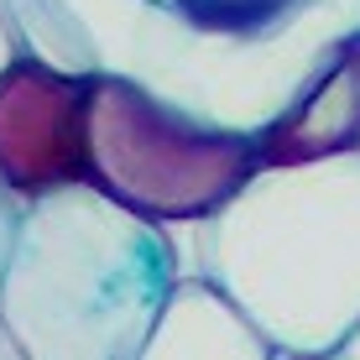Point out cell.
Wrapping results in <instances>:
<instances>
[{
	"label": "cell",
	"mask_w": 360,
	"mask_h": 360,
	"mask_svg": "<svg viewBox=\"0 0 360 360\" xmlns=\"http://www.w3.org/2000/svg\"><path fill=\"white\" fill-rule=\"evenodd\" d=\"M16 219H21V198L0 183V266H6L11 256V235H16Z\"/></svg>",
	"instance_id": "obj_9"
},
{
	"label": "cell",
	"mask_w": 360,
	"mask_h": 360,
	"mask_svg": "<svg viewBox=\"0 0 360 360\" xmlns=\"http://www.w3.org/2000/svg\"><path fill=\"white\" fill-rule=\"evenodd\" d=\"M0 360H21V350L11 345V334H6V329H0Z\"/></svg>",
	"instance_id": "obj_12"
},
{
	"label": "cell",
	"mask_w": 360,
	"mask_h": 360,
	"mask_svg": "<svg viewBox=\"0 0 360 360\" xmlns=\"http://www.w3.org/2000/svg\"><path fill=\"white\" fill-rule=\"evenodd\" d=\"M198 235V271L277 355L334 360L360 329V152L262 167Z\"/></svg>",
	"instance_id": "obj_1"
},
{
	"label": "cell",
	"mask_w": 360,
	"mask_h": 360,
	"mask_svg": "<svg viewBox=\"0 0 360 360\" xmlns=\"http://www.w3.org/2000/svg\"><path fill=\"white\" fill-rule=\"evenodd\" d=\"M277 360H314V355H277Z\"/></svg>",
	"instance_id": "obj_13"
},
{
	"label": "cell",
	"mask_w": 360,
	"mask_h": 360,
	"mask_svg": "<svg viewBox=\"0 0 360 360\" xmlns=\"http://www.w3.org/2000/svg\"><path fill=\"white\" fill-rule=\"evenodd\" d=\"M136 360H277L251 319L204 277H178Z\"/></svg>",
	"instance_id": "obj_7"
},
{
	"label": "cell",
	"mask_w": 360,
	"mask_h": 360,
	"mask_svg": "<svg viewBox=\"0 0 360 360\" xmlns=\"http://www.w3.org/2000/svg\"><path fill=\"white\" fill-rule=\"evenodd\" d=\"M334 360H360V329L350 334V340H345L340 345V355H334Z\"/></svg>",
	"instance_id": "obj_11"
},
{
	"label": "cell",
	"mask_w": 360,
	"mask_h": 360,
	"mask_svg": "<svg viewBox=\"0 0 360 360\" xmlns=\"http://www.w3.org/2000/svg\"><path fill=\"white\" fill-rule=\"evenodd\" d=\"M183 277L178 240L89 183L21 204L0 329L21 360H136Z\"/></svg>",
	"instance_id": "obj_2"
},
{
	"label": "cell",
	"mask_w": 360,
	"mask_h": 360,
	"mask_svg": "<svg viewBox=\"0 0 360 360\" xmlns=\"http://www.w3.org/2000/svg\"><path fill=\"white\" fill-rule=\"evenodd\" d=\"M0 11H6L27 58H37L47 68H63V73H79V79L105 73V53H99L94 32L84 27V16L68 0H0Z\"/></svg>",
	"instance_id": "obj_8"
},
{
	"label": "cell",
	"mask_w": 360,
	"mask_h": 360,
	"mask_svg": "<svg viewBox=\"0 0 360 360\" xmlns=\"http://www.w3.org/2000/svg\"><path fill=\"white\" fill-rule=\"evenodd\" d=\"M21 58V42H16V32H11V21H6V11H0V73H6L11 63Z\"/></svg>",
	"instance_id": "obj_10"
},
{
	"label": "cell",
	"mask_w": 360,
	"mask_h": 360,
	"mask_svg": "<svg viewBox=\"0 0 360 360\" xmlns=\"http://www.w3.org/2000/svg\"><path fill=\"white\" fill-rule=\"evenodd\" d=\"M94 79L47 68L27 53L0 73V183L21 204L89 178Z\"/></svg>",
	"instance_id": "obj_4"
},
{
	"label": "cell",
	"mask_w": 360,
	"mask_h": 360,
	"mask_svg": "<svg viewBox=\"0 0 360 360\" xmlns=\"http://www.w3.org/2000/svg\"><path fill=\"white\" fill-rule=\"evenodd\" d=\"M262 167H308L360 152V27L329 37L277 110L251 131Z\"/></svg>",
	"instance_id": "obj_5"
},
{
	"label": "cell",
	"mask_w": 360,
	"mask_h": 360,
	"mask_svg": "<svg viewBox=\"0 0 360 360\" xmlns=\"http://www.w3.org/2000/svg\"><path fill=\"white\" fill-rule=\"evenodd\" d=\"M262 172L256 136L126 73L89 84V188L157 230L209 225Z\"/></svg>",
	"instance_id": "obj_3"
},
{
	"label": "cell",
	"mask_w": 360,
	"mask_h": 360,
	"mask_svg": "<svg viewBox=\"0 0 360 360\" xmlns=\"http://www.w3.org/2000/svg\"><path fill=\"white\" fill-rule=\"evenodd\" d=\"M183 42L219 53H282L329 0H131Z\"/></svg>",
	"instance_id": "obj_6"
}]
</instances>
